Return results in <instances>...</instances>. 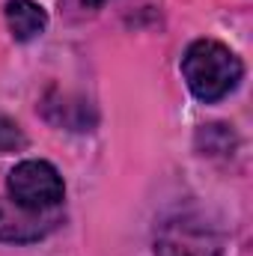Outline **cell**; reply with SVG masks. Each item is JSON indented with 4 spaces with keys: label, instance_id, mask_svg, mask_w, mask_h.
I'll return each mask as SVG.
<instances>
[{
    "label": "cell",
    "instance_id": "obj_5",
    "mask_svg": "<svg viewBox=\"0 0 253 256\" xmlns=\"http://www.w3.org/2000/svg\"><path fill=\"white\" fill-rule=\"evenodd\" d=\"M108 0H84V6H90V9H98V6H104Z\"/></svg>",
    "mask_w": 253,
    "mask_h": 256
},
{
    "label": "cell",
    "instance_id": "obj_2",
    "mask_svg": "<svg viewBox=\"0 0 253 256\" xmlns=\"http://www.w3.org/2000/svg\"><path fill=\"white\" fill-rule=\"evenodd\" d=\"M6 191H9L12 206H18L21 212L42 214V212L63 202L66 185L54 164H48V161H21L9 173Z\"/></svg>",
    "mask_w": 253,
    "mask_h": 256
},
{
    "label": "cell",
    "instance_id": "obj_4",
    "mask_svg": "<svg viewBox=\"0 0 253 256\" xmlns=\"http://www.w3.org/2000/svg\"><path fill=\"white\" fill-rule=\"evenodd\" d=\"M39 236H42V230L36 224L12 220L9 208L0 206V238H6V242H30V238H39Z\"/></svg>",
    "mask_w": 253,
    "mask_h": 256
},
{
    "label": "cell",
    "instance_id": "obj_3",
    "mask_svg": "<svg viewBox=\"0 0 253 256\" xmlns=\"http://www.w3.org/2000/svg\"><path fill=\"white\" fill-rule=\"evenodd\" d=\"M6 24H9V33L18 42H30V39L45 33L48 12L36 0H9L6 3Z\"/></svg>",
    "mask_w": 253,
    "mask_h": 256
},
{
    "label": "cell",
    "instance_id": "obj_1",
    "mask_svg": "<svg viewBox=\"0 0 253 256\" xmlns=\"http://www.w3.org/2000/svg\"><path fill=\"white\" fill-rule=\"evenodd\" d=\"M182 74H185V84H188L190 92L200 102L212 104V102H220L224 96H230L238 86V80L244 74V66L224 42L200 39L182 57Z\"/></svg>",
    "mask_w": 253,
    "mask_h": 256
}]
</instances>
